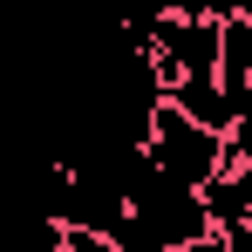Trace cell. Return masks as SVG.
Wrapping results in <instances>:
<instances>
[{"instance_id": "1", "label": "cell", "mask_w": 252, "mask_h": 252, "mask_svg": "<svg viewBox=\"0 0 252 252\" xmlns=\"http://www.w3.org/2000/svg\"><path fill=\"white\" fill-rule=\"evenodd\" d=\"M150 164L164 170L170 184H184V191H205L211 177L225 170V136H218V129H205L198 116H184V109L164 95L157 129H150Z\"/></svg>"}, {"instance_id": "2", "label": "cell", "mask_w": 252, "mask_h": 252, "mask_svg": "<svg viewBox=\"0 0 252 252\" xmlns=\"http://www.w3.org/2000/svg\"><path fill=\"white\" fill-rule=\"evenodd\" d=\"M170 102L184 116H198L205 129H218V136H232V123H239V95L225 89V75H184L170 89Z\"/></svg>"}]
</instances>
